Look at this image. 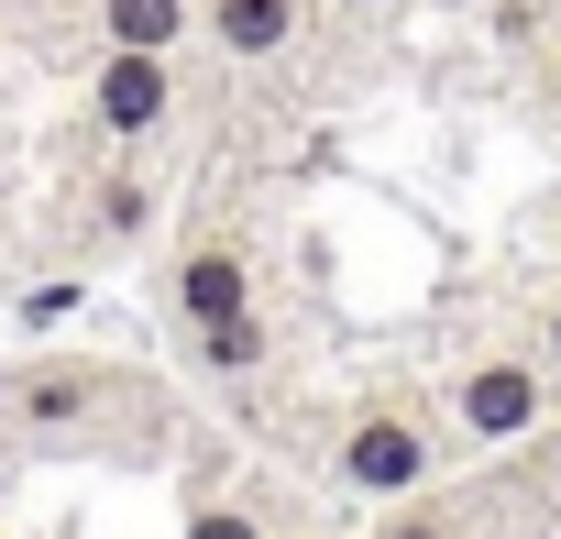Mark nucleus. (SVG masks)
Segmentation results:
<instances>
[{"instance_id": "f257e3e1", "label": "nucleus", "mask_w": 561, "mask_h": 539, "mask_svg": "<svg viewBox=\"0 0 561 539\" xmlns=\"http://www.w3.org/2000/svg\"><path fill=\"white\" fill-rule=\"evenodd\" d=\"M133 386L111 364H78V353H45V364H12L0 375V429H23V440H67L89 418H111Z\"/></svg>"}, {"instance_id": "f03ea898", "label": "nucleus", "mask_w": 561, "mask_h": 539, "mask_svg": "<svg viewBox=\"0 0 561 539\" xmlns=\"http://www.w3.org/2000/svg\"><path fill=\"white\" fill-rule=\"evenodd\" d=\"M539 418H550V375H539L528 353H484V364L451 375V429H462L473 451H506V440H528Z\"/></svg>"}, {"instance_id": "7ed1b4c3", "label": "nucleus", "mask_w": 561, "mask_h": 539, "mask_svg": "<svg viewBox=\"0 0 561 539\" xmlns=\"http://www.w3.org/2000/svg\"><path fill=\"white\" fill-rule=\"evenodd\" d=\"M342 484H353V495H386V506L419 495V484H430V429H419V408H397V397L364 408V418L342 429Z\"/></svg>"}, {"instance_id": "20e7f679", "label": "nucleus", "mask_w": 561, "mask_h": 539, "mask_svg": "<svg viewBox=\"0 0 561 539\" xmlns=\"http://www.w3.org/2000/svg\"><path fill=\"white\" fill-rule=\"evenodd\" d=\"M165 111H176V56L111 45V56H100V78H89V122H100L111 144H144Z\"/></svg>"}, {"instance_id": "39448f33", "label": "nucleus", "mask_w": 561, "mask_h": 539, "mask_svg": "<svg viewBox=\"0 0 561 539\" xmlns=\"http://www.w3.org/2000/svg\"><path fill=\"white\" fill-rule=\"evenodd\" d=\"M165 298H176V320L187 331H220V320H242L253 309V264H242V242H187L176 253V276H165Z\"/></svg>"}, {"instance_id": "423d86ee", "label": "nucleus", "mask_w": 561, "mask_h": 539, "mask_svg": "<svg viewBox=\"0 0 561 539\" xmlns=\"http://www.w3.org/2000/svg\"><path fill=\"white\" fill-rule=\"evenodd\" d=\"M298 23H309V0H209V45H220V56H242V67L287 56V45H298Z\"/></svg>"}, {"instance_id": "0eeeda50", "label": "nucleus", "mask_w": 561, "mask_h": 539, "mask_svg": "<svg viewBox=\"0 0 561 539\" xmlns=\"http://www.w3.org/2000/svg\"><path fill=\"white\" fill-rule=\"evenodd\" d=\"M187 12H198V0H100V34L111 45H144V56H176Z\"/></svg>"}, {"instance_id": "6e6552de", "label": "nucleus", "mask_w": 561, "mask_h": 539, "mask_svg": "<svg viewBox=\"0 0 561 539\" xmlns=\"http://www.w3.org/2000/svg\"><path fill=\"white\" fill-rule=\"evenodd\" d=\"M187 353H198L209 375H253V364L275 353V331H264V309H242V320H220V331H187Z\"/></svg>"}, {"instance_id": "1a4fd4ad", "label": "nucleus", "mask_w": 561, "mask_h": 539, "mask_svg": "<svg viewBox=\"0 0 561 539\" xmlns=\"http://www.w3.org/2000/svg\"><path fill=\"white\" fill-rule=\"evenodd\" d=\"M100 231H111V242L154 231V187H144V176H111V187H100Z\"/></svg>"}, {"instance_id": "9d476101", "label": "nucleus", "mask_w": 561, "mask_h": 539, "mask_svg": "<svg viewBox=\"0 0 561 539\" xmlns=\"http://www.w3.org/2000/svg\"><path fill=\"white\" fill-rule=\"evenodd\" d=\"M375 539H451V517H440V506H386Z\"/></svg>"}, {"instance_id": "9b49d317", "label": "nucleus", "mask_w": 561, "mask_h": 539, "mask_svg": "<svg viewBox=\"0 0 561 539\" xmlns=\"http://www.w3.org/2000/svg\"><path fill=\"white\" fill-rule=\"evenodd\" d=\"M187 539H264V528H253L242 506H198V517H187Z\"/></svg>"}, {"instance_id": "f8f14e48", "label": "nucleus", "mask_w": 561, "mask_h": 539, "mask_svg": "<svg viewBox=\"0 0 561 539\" xmlns=\"http://www.w3.org/2000/svg\"><path fill=\"white\" fill-rule=\"evenodd\" d=\"M539 353H561V298H550V309H539Z\"/></svg>"}, {"instance_id": "ddd939ff", "label": "nucleus", "mask_w": 561, "mask_h": 539, "mask_svg": "<svg viewBox=\"0 0 561 539\" xmlns=\"http://www.w3.org/2000/svg\"><path fill=\"white\" fill-rule=\"evenodd\" d=\"M550 495H561V418H550Z\"/></svg>"}, {"instance_id": "4468645a", "label": "nucleus", "mask_w": 561, "mask_h": 539, "mask_svg": "<svg viewBox=\"0 0 561 539\" xmlns=\"http://www.w3.org/2000/svg\"><path fill=\"white\" fill-rule=\"evenodd\" d=\"M342 12H386V0H342Z\"/></svg>"}]
</instances>
